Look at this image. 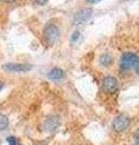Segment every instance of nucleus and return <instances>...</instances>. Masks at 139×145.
<instances>
[{
  "instance_id": "f257e3e1",
  "label": "nucleus",
  "mask_w": 139,
  "mask_h": 145,
  "mask_svg": "<svg viewBox=\"0 0 139 145\" xmlns=\"http://www.w3.org/2000/svg\"><path fill=\"white\" fill-rule=\"evenodd\" d=\"M44 36H45V41H47L50 45L55 44L58 38H59V29L56 24H47L45 27V30H44Z\"/></svg>"
},
{
  "instance_id": "f03ea898",
  "label": "nucleus",
  "mask_w": 139,
  "mask_h": 145,
  "mask_svg": "<svg viewBox=\"0 0 139 145\" xmlns=\"http://www.w3.org/2000/svg\"><path fill=\"white\" fill-rule=\"evenodd\" d=\"M137 61H138V57H137L136 53L126 52L121 56L120 67H121V69H123V70H128V69H131V68H133L134 65H136Z\"/></svg>"
},
{
  "instance_id": "7ed1b4c3",
  "label": "nucleus",
  "mask_w": 139,
  "mask_h": 145,
  "mask_svg": "<svg viewBox=\"0 0 139 145\" xmlns=\"http://www.w3.org/2000/svg\"><path fill=\"white\" fill-rule=\"evenodd\" d=\"M93 13V10L89 7H86V8H81L80 11H78L74 15V24L75 25H81L84 24L85 22H87L89 18H91Z\"/></svg>"
},
{
  "instance_id": "20e7f679",
  "label": "nucleus",
  "mask_w": 139,
  "mask_h": 145,
  "mask_svg": "<svg viewBox=\"0 0 139 145\" xmlns=\"http://www.w3.org/2000/svg\"><path fill=\"white\" fill-rule=\"evenodd\" d=\"M30 64H23V63H6L3 65L4 70H7L10 72H24L32 69Z\"/></svg>"
},
{
  "instance_id": "39448f33",
  "label": "nucleus",
  "mask_w": 139,
  "mask_h": 145,
  "mask_svg": "<svg viewBox=\"0 0 139 145\" xmlns=\"http://www.w3.org/2000/svg\"><path fill=\"white\" fill-rule=\"evenodd\" d=\"M129 123H131V119L126 115H120L117 116L113 122V127L116 132H123L125 129L128 128Z\"/></svg>"
},
{
  "instance_id": "423d86ee",
  "label": "nucleus",
  "mask_w": 139,
  "mask_h": 145,
  "mask_svg": "<svg viewBox=\"0 0 139 145\" xmlns=\"http://www.w3.org/2000/svg\"><path fill=\"white\" fill-rule=\"evenodd\" d=\"M59 125H61V120H59V117L56 115L47 116L44 121V128H45V131H47V132H55L58 127H59Z\"/></svg>"
},
{
  "instance_id": "0eeeda50",
  "label": "nucleus",
  "mask_w": 139,
  "mask_h": 145,
  "mask_svg": "<svg viewBox=\"0 0 139 145\" xmlns=\"http://www.w3.org/2000/svg\"><path fill=\"white\" fill-rule=\"evenodd\" d=\"M119 87V82L114 76H106L103 80V89L108 93H114Z\"/></svg>"
},
{
  "instance_id": "6e6552de",
  "label": "nucleus",
  "mask_w": 139,
  "mask_h": 145,
  "mask_svg": "<svg viewBox=\"0 0 139 145\" xmlns=\"http://www.w3.org/2000/svg\"><path fill=\"white\" fill-rule=\"evenodd\" d=\"M47 76H48V79H51V80H61L64 78V71H63V69H61V68H53V69L48 71Z\"/></svg>"
},
{
  "instance_id": "1a4fd4ad",
  "label": "nucleus",
  "mask_w": 139,
  "mask_h": 145,
  "mask_svg": "<svg viewBox=\"0 0 139 145\" xmlns=\"http://www.w3.org/2000/svg\"><path fill=\"white\" fill-rule=\"evenodd\" d=\"M111 62H113V57H111L109 53H104V54H102L100 58H99V63H100L102 65H104V67L111 64Z\"/></svg>"
},
{
  "instance_id": "9d476101",
  "label": "nucleus",
  "mask_w": 139,
  "mask_h": 145,
  "mask_svg": "<svg viewBox=\"0 0 139 145\" xmlns=\"http://www.w3.org/2000/svg\"><path fill=\"white\" fill-rule=\"evenodd\" d=\"M7 125H8V120H7V117L4 115V114H1L0 112V132L1 131H4L7 127Z\"/></svg>"
},
{
  "instance_id": "9b49d317",
  "label": "nucleus",
  "mask_w": 139,
  "mask_h": 145,
  "mask_svg": "<svg viewBox=\"0 0 139 145\" xmlns=\"http://www.w3.org/2000/svg\"><path fill=\"white\" fill-rule=\"evenodd\" d=\"M6 142L8 145H21V143L18 142V139L15 138V137H7Z\"/></svg>"
},
{
  "instance_id": "f8f14e48",
  "label": "nucleus",
  "mask_w": 139,
  "mask_h": 145,
  "mask_svg": "<svg viewBox=\"0 0 139 145\" xmlns=\"http://www.w3.org/2000/svg\"><path fill=\"white\" fill-rule=\"evenodd\" d=\"M79 36H80V33H79V31L78 30H76V31H74V33H73V35H71V38H70V40H71V41H76V40H78L79 39Z\"/></svg>"
},
{
  "instance_id": "ddd939ff",
  "label": "nucleus",
  "mask_w": 139,
  "mask_h": 145,
  "mask_svg": "<svg viewBox=\"0 0 139 145\" xmlns=\"http://www.w3.org/2000/svg\"><path fill=\"white\" fill-rule=\"evenodd\" d=\"M134 140H136V144L139 145V129L136 132V135H134Z\"/></svg>"
},
{
  "instance_id": "4468645a",
  "label": "nucleus",
  "mask_w": 139,
  "mask_h": 145,
  "mask_svg": "<svg viewBox=\"0 0 139 145\" xmlns=\"http://www.w3.org/2000/svg\"><path fill=\"white\" fill-rule=\"evenodd\" d=\"M134 69H136V72L139 75V57H138V61L136 63V65H134Z\"/></svg>"
},
{
  "instance_id": "2eb2a0df",
  "label": "nucleus",
  "mask_w": 139,
  "mask_h": 145,
  "mask_svg": "<svg viewBox=\"0 0 139 145\" xmlns=\"http://www.w3.org/2000/svg\"><path fill=\"white\" fill-rule=\"evenodd\" d=\"M35 1H37L38 4H40V5H44V4H45V3H46V1H47V0H35Z\"/></svg>"
},
{
  "instance_id": "dca6fc26",
  "label": "nucleus",
  "mask_w": 139,
  "mask_h": 145,
  "mask_svg": "<svg viewBox=\"0 0 139 145\" xmlns=\"http://www.w3.org/2000/svg\"><path fill=\"white\" fill-rule=\"evenodd\" d=\"M3 87H4V82H3V81H0V91L3 89Z\"/></svg>"
},
{
  "instance_id": "f3484780",
  "label": "nucleus",
  "mask_w": 139,
  "mask_h": 145,
  "mask_svg": "<svg viewBox=\"0 0 139 145\" xmlns=\"http://www.w3.org/2000/svg\"><path fill=\"white\" fill-rule=\"evenodd\" d=\"M86 1H88V3H96V1H98V0H86Z\"/></svg>"
},
{
  "instance_id": "a211bd4d",
  "label": "nucleus",
  "mask_w": 139,
  "mask_h": 145,
  "mask_svg": "<svg viewBox=\"0 0 139 145\" xmlns=\"http://www.w3.org/2000/svg\"><path fill=\"white\" fill-rule=\"evenodd\" d=\"M1 1H5V3H11V1H13V0H1Z\"/></svg>"
}]
</instances>
